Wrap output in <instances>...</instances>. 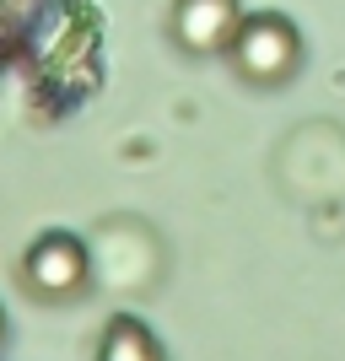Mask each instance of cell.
Returning a JSON list of instances; mask_svg holds the SVG:
<instances>
[{
	"instance_id": "3",
	"label": "cell",
	"mask_w": 345,
	"mask_h": 361,
	"mask_svg": "<svg viewBox=\"0 0 345 361\" xmlns=\"http://www.w3.org/2000/svg\"><path fill=\"white\" fill-rule=\"evenodd\" d=\"M243 16L238 0H173V44L183 54H226Z\"/></svg>"
},
{
	"instance_id": "5",
	"label": "cell",
	"mask_w": 345,
	"mask_h": 361,
	"mask_svg": "<svg viewBox=\"0 0 345 361\" xmlns=\"http://www.w3.org/2000/svg\"><path fill=\"white\" fill-rule=\"evenodd\" d=\"M0 340H6V313H0Z\"/></svg>"
},
{
	"instance_id": "2",
	"label": "cell",
	"mask_w": 345,
	"mask_h": 361,
	"mask_svg": "<svg viewBox=\"0 0 345 361\" xmlns=\"http://www.w3.org/2000/svg\"><path fill=\"white\" fill-rule=\"evenodd\" d=\"M22 281H28L38 297L49 302H65V297H81V286L92 281V254L75 232H44L22 254Z\"/></svg>"
},
{
	"instance_id": "1",
	"label": "cell",
	"mask_w": 345,
	"mask_h": 361,
	"mask_svg": "<svg viewBox=\"0 0 345 361\" xmlns=\"http://www.w3.org/2000/svg\"><path fill=\"white\" fill-rule=\"evenodd\" d=\"M226 54H232V65H238L243 81H254V87H281V81H291L297 65H302V32H297V22L281 16V11H248Z\"/></svg>"
},
{
	"instance_id": "4",
	"label": "cell",
	"mask_w": 345,
	"mask_h": 361,
	"mask_svg": "<svg viewBox=\"0 0 345 361\" xmlns=\"http://www.w3.org/2000/svg\"><path fill=\"white\" fill-rule=\"evenodd\" d=\"M97 361H167V356H162V340H157L140 318L119 313V318H108V324H103Z\"/></svg>"
}]
</instances>
